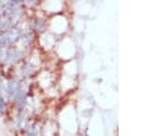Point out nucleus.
<instances>
[{"label":"nucleus","instance_id":"1","mask_svg":"<svg viewBox=\"0 0 146 136\" xmlns=\"http://www.w3.org/2000/svg\"><path fill=\"white\" fill-rule=\"evenodd\" d=\"M3 111H5V102L2 98H0V112L2 113Z\"/></svg>","mask_w":146,"mask_h":136}]
</instances>
